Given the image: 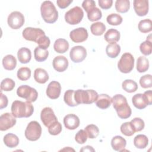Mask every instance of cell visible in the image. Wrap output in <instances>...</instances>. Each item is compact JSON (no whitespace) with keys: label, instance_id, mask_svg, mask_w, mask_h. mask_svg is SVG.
<instances>
[{"label":"cell","instance_id":"1","mask_svg":"<svg viewBox=\"0 0 152 152\" xmlns=\"http://www.w3.org/2000/svg\"><path fill=\"white\" fill-rule=\"evenodd\" d=\"M112 103L120 118L125 119L131 116L132 110L125 96L122 94L114 95L112 98Z\"/></svg>","mask_w":152,"mask_h":152},{"label":"cell","instance_id":"2","mask_svg":"<svg viewBox=\"0 0 152 152\" xmlns=\"http://www.w3.org/2000/svg\"><path fill=\"white\" fill-rule=\"evenodd\" d=\"M11 113L18 118H28L32 115L34 107L31 102L15 100L11 105Z\"/></svg>","mask_w":152,"mask_h":152},{"label":"cell","instance_id":"3","mask_svg":"<svg viewBox=\"0 0 152 152\" xmlns=\"http://www.w3.org/2000/svg\"><path fill=\"white\" fill-rule=\"evenodd\" d=\"M41 16L47 23L52 24L58 20V12L54 4L50 1H44L40 6Z\"/></svg>","mask_w":152,"mask_h":152},{"label":"cell","instance_id":"4","mask_svg":"<svg viewBox=\"0 0 152 152\" xmlns=\"http://www.w3.org/2000/svg\"><path fill=\"white\" fill-rule=\"evenodd\" d=\"M97 93L93 90H77L74 91V99L79 104H91L96 102L98 97Z\"/></svg>","mask_w":152,"mask_h":152},{"label":"cell","instance_id":"5","mask_svg":"<svg viewBox=\"0 0 152 152\" xmlns=\"http://www.w3.org/2000/svg\"><path fill=\"white\" fill-rule=\"evenodd\" d=\"M133 105L138 109H143L147 105H151L152 103V93L151 90H148L144 94L138 93L132 97Z\"/></svg>","mask_w":152,"mask_h":152},{"label":"cell","instance_id":"6","mask_svg":"<svg viewBox=\"0 0 152 152\" xmlns=\"http://www.w3.org/2000/svg\"><path fill=\"white\" fill-rule=\"evenodd\" d=\"M42 134V127L40 124L35 121H31L27 125L25 130L26 138L31 141H37Z\"/></svg>","mask_w":152,"mask_h":152},{"label":"cell","instance_id":"7","mask_svg":"<svg viewBox=\"0 0 152 152\" xmlns=\"http://www.w3.org/2000/svg\"><path fill=\"white\" fill-rule=\"evenodd\" d=\"M134 66V58L129 53H124L118 62L119 70L125 74L130 72Z\"/></svg>","mask_w":152,"mask_h":152},{"label":"cell","instance_id":"8","mask_svg":"<svg viewBox=\"0 0 152 152\" xmlns=\"http://www.w3.org/2000/svg\"><path fill=\"white\" fill-rule=\"evenodd\" d=\"M84 17L83 10L78 6L70 9L65 14V21L71 25H75L80 23Z\"/></svg>","mask_w":152,"mask_h":152},{"label":"cell","instance_id":"9","mask_svg":"<svg viewBox=\"0 0 152 152\" xmlns=\"http://www.w3.org/2000/svg\"><path fill=\"white\" fill-rule=\"evenodd\" d=\"M18 96L25 99L27 102H34L38 97V93L36 90L27 85H22L17 90Z\"/></svg>","mask_w":152,"mask_h":152},{"label":"cell","instance_id":"10","mask_svg":"<svg viewBox=\"0 0 152 152\" xmlns=\"http://www.w3.org/2000/svg\"><path fill=\"white\" fill-rule=\"evenodd\" d=\"M22 35L26 40L37 43L38 40L41 37L45 35V33L44 31L39 28H33L28 27L23 30Z\"/></svg>","mask_w":152,"mask_h":152},{"label":"cell","instance_id":"11","mask_svg":"<svg viewBox=\"0 0 152 152\" xmlns=\"http://www.w3.org/2000/svg\"><path fill=\"white\" fill-rule=\"evenodd\" d=\"M7 23L11 28L15 30L18 29L24 23V17L19 11H13L8 15Z\"/></svg>","mask_w":152,"mask_h":152},{"label":"cell","instance_id":"12","mask_svg":"<svg viewBox=\"0 0 152 152\" xmlns=\"http://www.w3.org/2000/svg\"><path fill=\"white\" fill-rule=\"evenodd\" d=\"M71 61L75 63H79L85 59L87 56V50L83 46H75L72 48L69 52Z\"/></svg>","mask_w":152,"mask_h":152},{"label":"cell","instance_id":"13","mask_svg":"<svg viewBox=\"0 0 152 152\" xmlns=\"http://www.w3.org/2000/svg\"><path fill=\"white\" fill-rule=\"evenodd\" d=\"M40 119L44 125L46 127H48L52 123L58 121L53 110L50 107H44L42 110Z\"/></svg>","mask_w":152,"mask_h":152},{"label":"cell","instance_id":"14","mask_svg":"<svg viewBox=\"0 0 152 152\" xmlns=\"http://www.w3.org/2000/svg\"><path fill=\"white\" fill-rule=\"evenodd\" d=\"M15 117L10 113H4L0 116V130L7 131L16 124Z\"/></svg>","mask_w":152,"mask_h":152},{"label":"cell","instance_id":"15","mask_svg":"<svg viewBox=\"0 0 152 152\" xmlns=\"http://www.w3.org/2000/svg\"><path fill=\"white\" fill-rule=\"evenodd\" d=\"M87 30L84 27H78L72 30L69 33L71 40L75 43H81L86 41L88 38Z\"/></svg>","mask_w":152,"mask_h":152},{"label":"cell","instance_id":"16","mask_svg":"<svg viewBox=\"0 0 152 152\" xmlns=\"http://www.w3.org/2000/svg\"><path fill=\"white\" fill-rule=\"evenodd\" d=\"M61 91V84L58 81H52L48 86L46 89V94L48 97L51 99H56L59 97Z\"/></svg>","mask_w":152,"mask_h":152},{"label":"cell","instance_id":"17","mask_svg":"<svg viewBox=\"0 0 152 152\" xmlns=\"http://www.w3.org/2000/svg\"><path fill=\"white\" fill-rule=\"evenodd\" d=\"M133 4L135 12L138 16H145L148 12V1L134 0Z\"/></svg>","mask_w":152,"mask_h":152},{"label":"cell","instance_id":"18","mask_svg":"<svg viewBox=\"0 0 152 152\" xmlns=\"http://www.w3.org/2000/svg\"><path fill=\"white\" fill-rule=\"evenodd\" d=\"M79 118L72 113L66 115L64 118V124L65 128L69 130H74L80 125Z\"/></svg>","mask_w":152,"mask_h":152},{"label":"cell","instance_id":"19","mask_svg":"<svg viewBox=\"0 0 152 152\" xmlns=\"http://www.w3.org/2000/svg\"><path fill=\"white\" fill-rule=\"evenodd\" d=\"M53 68L58 72L65 71L68 66V61L66 57L59 55L56 56L52 62Z\"/></svg>","mask_w":152,"mask_h":152},{"label":"cell","instance_id":"20","mask_svg":"<svg viewBox=\"0 0 152 152\" xmlns=\"http://www.w3.org/2000/svg\"><path fill=\"white\" fill-rule=\"evenodd\" d=\"M96 106L101 109H106L112 103V98L106 94H101L98 95L96 100Z\"/></svg>","mask_w":152,"mask_h":152},{"label":"cell","instance_id":"21","mask_svg":"<svg viewBox=\"0 0 152 152\" xmlns=\"http://www.w3.org/2000/svg\"><path fill=\"white\" fill-rule=\"evenodd\" d=\"M126 145V141L124 138L121 136L116 135L112 138L111 140V146L112 148L118 151L124 150Z\"/></svg>","mask_w":152,"mask_h":152},{"label":"cell","instance_id":"22","mask_svg":"<svg viewBox=\"0 0 152 152\" xmlns=\"http://www.w3.org/2000/svg\"><path fill=\"white\" fill-rule=\"evenodd\" d=\"M34 78L37 83L45 84L49 80V75L45 69L38 68L34 70Z\"/></svg>","mask_w":152,"mask_h":152},{"label":"cell","instance_id":"23","mask_svg":"<svg viewBox=\"0 0 152 152\" xmlns=\"http://www.w3.org/2000/svg\"><path fill=\"white\" fill-rule=\"evenodd\" d=\"M120 33L116 29H109L104 34V38L105 40L109 43H116L120 39Z\"/></svg>","mask_w":152,"mask_h":152},{"label":"cell","instance_id":"24","mask_svg":"<svg viewBox=\"0 0 152 152\" xmlns=\"http://www.w3.org/2000/svg\"><path fill=\"white\" fill-rule=\"evenodd\" d=\"M17 57L21 64H27L31 58V50L27 48H21L18 50Z\"/></svg>","mask_w":152,"mask_h":152},{"label":"cell","instance_id":"25","mask_svg":"<svg viewBox=\"0 0 152 152\" xmlns=\"http://www.w3.org/2000/svg\"><path fill=\"white\" fill-rule=\"evenodd\" d=\"M54 50L59 53H64L69 49V43L64 39H58L55 40L53 45Z\"/></svg>","mask_w":152,"mask_h":152},{"label":"cell","instance_id":"26","mask_svg":"<svg viewBox=\"0 0 152 152\" xmlns=\"http://www.w3.org/2000/svg\"><path fill=\"white\" fill-rule=\"evenodd\" d=\"M5 145L10 148L16 147L19 144L18 137L12 133H8L4 137L3 139Z\"/></svg>","mask_w":152,"mask_h":152},{"label":"cell","instance_id":"27","mask_svg":"<svg viewBox=\"0 0 152 152\" xmlns=\"http://www.w3.org/2000/svg\"><path fill=\"white\" fill-rule=\"evenodd\" d=\"M2 65L7 70H13L17 65L16 58L12 55H7L5 56L2 59Z\"/></svg>","mask_w":152,"mask_h":152},{"label":"cell","instance_id":"28","mask_svg":"<svg viewBox=\"0 0 152 152\" xmlns=\"http://www.w3.org/2000/svg\"><path fill=\"white\" fill-rule=\"evenodd\" d=\"M121 52V47L117 43H109L106 48L107 55L111 58H116Z\"/></svg>","mask_w":152,"mask_h":152},{"label":"cell","instance_id":"29","mask_svg":"<svg viewBox=\"0 0 152 152\" xmlns=\"http://www.w3.org/2000/svg\"><path fill=\"white\" fill-rule=\"evenodd\" d=\"M148 143L147 137L143 134H139L135 137L134 139V144L135 147L140 149L145 148Z\"/></svg>","mask_w":152,"mask_h":152},{"label":"cell","instance_id":"30","mask_svg":"<svg viewBox=\"0 0 152 152\" xmlns=\"http://www.w3.org/2000/svg\"><path fill=\"white\" fill-rule=\"evenodd\" d=\"M140 50L141 52L144 55H149L152 52V44L151 34H150L147 37V40L140 44Z\"/></svg>","mask_w":152,"mask_h":152},{"label":"cell","instance_id":"31","mask_svg":"<svg viewBox=\"0 0 152 152\" xmlns=\"http://www.w3.org/2000/svg\"><path fill=\"white\" fill-rule=\"evenodd\" d=\"M137 70L138 72L142 73L147 71L149 68V62L148 59L145 57L141 56L137 61Z\"/></svg>","mask_w":152,"mask_h":152},{"label":"cell","instance_id":"32","mask_svg":"<svg viewBox=\"0 0 152 152\" xmlns=\"http://www.w3.org/2000/svg\"><path fill=\"white\" fill-rule=\"evenodd\" d=\"M49 56V52L46 49L40 48L39 46L36 47L34 50V56L36 61L38 62L45 61Z\"/></svg>","mask_w":152,"mask_h":152},{"label":"cell","instance_id":"33","mask_svg":"<svg viewBox=\"0 0 152 152\" xmlns=\"http://www.w3.org/2000/svg\"><path fill=\"white\" fill-rule=\"evenodd\" d=\"M90 30L93 35L101 36L106 30V26L102 22H96L91 25Z\"/></svg>","mask_w":152,"mask_h":152},{"label":"cell","instance_id":"34","mask_svg":"<svg viewBox=\"0 0 152 152\" xmlns=\"http://www.w3.org/2000/svg\"><path fill=\"white\" fill-rule=\"evenodd\" d=\"M122 87L125 91L128 93H134L138 89V85L137 83L132 80L127 79L124 80L122 83Z\"/></svg>","mask_w":152,"mask_h":152},{"label":"cell","instance_id":"35","mask_svg":"<svg viewBox=\"0 0 152 152\" xmlns=\"http://www.w3.org/2000/svg\"><path fill=\"white\" fill-rule=\"evenodd\" d=\"M130 7V1L129 0H117L115 2V9L120 13L126 12Z\"/></svg>","mask_w":152,"mask_h":152},{"label":"cell","instance_id":"36","mask_svg":"<svg viewBox=\"0 0 152 152\" xmlns=\"http://www.w3.org/2000/svg\"><path fill=\"white\" fill-rule=\"evenodd\" d=\"M74 91L73 90H68L65 92L64 96L65 103L71 107H74L78 105L74 99Z\"/></svg>","mask_w":152,"mask_h":152},{"label":"cell","instance_id":"37","mask_svg":"<svg viewBox=\"0 0 152 152\" xmlns=\"http://www.w3.org/2000/svg\"><path fill=\"white\" fill-rule=\"evenodd\" d=\"M138 30L143 33L150 32L152 30V21L150 19L141 20L138 23Z\"/></svg>","mask_w":152,"mask_h":152},{"label":"cell","instance_id":"38","mask_svg":"<svg viewBox=\"0 0 152 152\" xmlns=\"http://www.w3.org/2000/svg\"><path fill=\"white\" fill-rule=\"evenodd\" d=\"M84 130L86 131L88 137L91 139L96 138L99 134V129L98 127L94 124L88 125L85 128Z\"/></svg>","mask_w":152,"mask_h":152},{"label":"cell","instance_id":"39","mask_svg":"<svg viewBox=\"0 0 152 152\" xmlns=\"http://www.w3.org/2000/svg\"><path fill=\"white\" fill-rule=\"evenodd\" d=\"M15 87V82L13 80L10 78L4 79L1 83V89L2 91H10L13 90Z\"/></svg>","mask_w":152,"mask_h":152},{"label":"cell","instance_id":"40","mask_svg":"<svg viewBox=\"0 0 152 152\" xmlns=\"http://www.w3.org/2000/svg\"><path fill=\"white\" fill-rule=\"evenodd\" d=\"M122 17L119 14L115 13L109 14L106 18L108 24L112 26H118L122 23Z\"/></svg>","mask_w":152,"mask_h":152},{"label":"cell","instance_id":"41","mask_svg":"<svg viewBox=\"0 0 152 152\" xmlns=\"http://www.w3.org/2000/svg\"><path fill=\"white\" fill-rule=\"evenodd\" d=\"M17 78L21 81L28 80L31 76V70L28 67H21L17 71Z\"/></svg>","mask_w":152,"mask_h":152},{"label":"cell","instance_id":"42","mask_svg":"<svg viewBox=\"0 0 152 152\" xmlns=\"http://www.w3.org/2000/svg\"><path fill=\"white\" fill-rule=\"evenodd\" d=\"M130 123L135 132H139L144 128L145 124L140 118H135L130 121Z\"/></svg>","mask_w":152,"mask_h":152},{"label":"cell","instance_id":"43","mask_svg":"<svg viewBox=\"0 0 152 152\" xmlns=\"http://www.w3.org/2000/svg\"><path fill=\"white\" fill-rule=\"evenodd\" d=\"M121 132L122 134L126 136H132L134 134L135 132L130 123V122H126L124 124H122L120 128Z\"/></svg>","mask_w":152,"mask_h":152},{"label":"cell","instance_id":"44","mask_svg":"<svg viewBox=\"0 0 152 152\" xmlns=\"http://www.w3.org/2000/svg\"><path fill=\"white\" fill-rule=\"evenodd\" d=\"M102 17V11L98 8L95 7L87 13L88 19L90 21H95L100 20Z\"/></svg>","mask_w":152,"mask_h":152},{"label":"cell","instance_id":"45","mask_svg":"<svg viewBox=\"0 0 152 152\" xmlns=\"http://www.w3.org/2000/svg\"><path fill=\"white\" fill-rule=\"evenodd\" d=\"M48 128L49 133L52 135H56L59 134L62 129V127L61 123L58 121H55V122L50 125L48 127Z\"/></svg>","mask_w":152,"mask_h":152},{"label":"cell","instance_id":"46","mask_svg":"<svg viewBox=\"0 0 152 152\" xmlns=\"http://www.w3.org/2000/svg\"><path fill=\"white\" fill-rule=\"evenodd\" d=\"M140 84L144 88L152 87V77L150 74H146L142 76L140 79Z\"/></svg>","mask_w":152,"mask_h":152},{"label":"cell","instance_id":"47","mask_svg":"<svg viewBox=\"0 0 152 152\" xmlns=\"http://www.w3.org/2000/svg\"><path fill=\"white\" fill-rule=\"evenodd\" d=\"M87 134L85 130L80 129L77 132L75 136V140L77 142L80 144H83L85 143L87 140Z\"/></svg>","mask_w":152,"mask_h":152},{"label":"cell","instance_id":"48","mask_svg":"<svg viewBox=\"0 0 152 152\" xmlns=\"http://www.w3.org/2000/svg\"><path fill=\"white\" fill-rule=\"evenodd\" d=\"M39 45V46L43 49H46L50 45V41L49 38L46 36V35L41 37L38 41L37 42V43Z\"/></svg>","mask_w":152,"mask_h":152},{"label":"cell","instance_id":"49","mask_svg":"<svg viewBox=\"0 0 152 152\" xmlns=\"http://www.w3.org/2000/svg\"><path fill=\"white\" fill-rule=\"evenodd\" d=\"M82 7L86 12L88 13L96 7V2L93 0H85L82 3Z\"/></svg>","mask_w":152,"mask_h":152},{"label":"cell","instance_id":"50","mask_svg":"<svg viewBox=\"0 0 152 152\" xmlns=\"http://www.w3.org/2000/svg\"><path fill=\"white\" fill-rule=\"evenodd\" d=\"M99 5L100 7L104 10H107L111 8L113 4L112 0H99Z\"/></svg>","mask_w":152,"mask_h":152},{"label":"cell","instance_id":"51","mask_svg":"<svg viewBox=\"0 0 152 152\" xmlns=\"http://www.w3.org/2000/svg\"><path fill=\"white\" fill-rule=\"evenodd\" d=\"M72 1V0H58L56 1V4L60 8L64 9L68 7Z\"/></svg>","mask_w":152,"mask_h":152},{"label":"cell","instance_id":"52","mask_svg":"<svg viewBox=\"0 0 152 152\" xmlns=\"http://www.w3.org/2000/svg\"><path fill=\"white\" fill-rule=\"evenodd\" d=\"M8 100L7 97L2 94V93H1V100H0V109H2L5 107H6L8 105Z\"/></svg>","mask_w":152,"mask_h":152},{"label":"cell","instance_id":"53","mask_svg":"<svg viewBox=\"0 0 152 152\" xmlns=\"http://www.w3.org/2000/svg\"><path fill=\"white\" fill-rule=\"evenodd\" d=\"M94 149L90 145H86L80 149V151H94Z\"/></svg>","mask_w":152,"mask_h":152}]
</instances>
